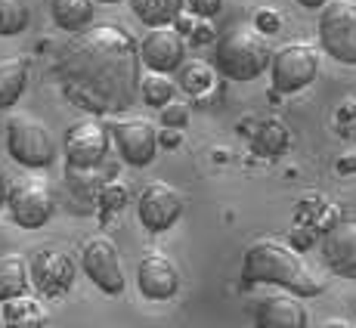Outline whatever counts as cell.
<instances>
[{"label": "cell", "instance_id": "6da1fadb", "mask_svg": "<svg viewBox=\"0 0 356 328\" xmlns=\"http://www.w3.org/2000/svg\"><path fill=\"white\" fill-rule=\"evenodd\" d=\"M140 44L124 25L99 22L74 31L56 53V78L65 99L90 115H115L140 97Z\"/></svg>", "mask_w": 356, "mask_h": 328}, {"label": "cell", "instance_id": "7a4b0ae2", "mask_svg": "<svg viewBox=\"0 0 356 328\" xmlns=\"http://www.w3.org/2000/svg\"><path fill=\"white\" fill-rule=\"evenodd\" d=\"M245 285H276L298 297H316L323 291V279L310 270V263L300 257L294 245L279 238H260L245 251L242 263Z\"/></svg>", "mask_w": 356, "mask_h": 328}, {"label": "cell", "instance_id": "3957f363", "mask_svg": "<svg viewBox=\"0 0 356 328\" xmlns=\"http://www.w3.org/2000/svg\"><path fill=\"white\" fill-rule=\"evenodd\" d=\"M273 63V50L270 40L264 38V31L254 22H236L217 38V53H214V65L223 78L229 81H254L270 68Z\"/></svg>", "mask_w": 356, "mask_h": 328}, {"label": "cell", "instance_id": "277c9868", "mask_svg": "<svg viewBox=\"0 0 356 328\" xmlns=\"http://www.w3.org/2000/svg\"><path fill=\"white\" fill-rule=\"evenodd\" d=\"M6 152L22 167L44 170L56 161V140H53L47 121L19 112L6 121Z\"/></svg>", "mask_w": 356, "mask_h": 328}, {"label": "cell", "instance_id": "5b68a950", "mask_svg": "<svg viewBox=\"0 0 356 328\" xmlns=\"http://www.w3.org/2000/svg\"><path fill=\"white\" fill-rule=\"evenodd\" d=\"M319 44L334 63L356 65V0H328L323 6Z\"/></svg>", "mask_w": 356, "mask_h": 328}, {"label": "cell", "instance_id": "8992f818", "mask_svg": "<svg viewBox=\"0 0 356 328\" xmlns=\"http://www.w3.org/2000/svg\"><path fill=\"white\" fill-rule=\"evenodd\" d=\"M6 208L22 229H40L56 211V195L40 177H16L6 186Z\"/></svg>", "mask_w": 356, "mask_h": 328}, {"label": "cell", "instance_id": "52a82bcc", "mask_svg": "<svg viewBox=\"0 0 356 328\" xmlns=\"http://www.w3.org/2000/svg\"><path fill=\"white\" fill-rule=\"evenodd\" d=\"M319 74V53L310 44H285L273 53L270 78L279 93H298Z\"/></svg>", "mask_w": 356, "mask_h": 328}, {"label": "cell", "instance_id": "ba28073f", "mask_svg": "<svg viewBox=\"0 0 356 328\" xmlns=\"http://www.w3.org/2000/svg\"><path fill=\"white\" fill-rule=\"evenodd\" d=\"M81 263H84V272L90 276V282H97L99 291L106 295H121L124 291V270H121V254L118 245L108 236H90L81 248Z\"/></svg>", "mask_w": 356, "mask_h": 328}, {"label": "cell", "instance_id": "9c48e42d", "mask_svg": "<svg viewBox=\"0 0 356 328\" xmlns=\"http://www.w3.org/2000/svg\"><path fill=\"white\" fill-rule=\"evenodd\" d=\"M74 261L65 248L59 245H44V248L34 251L31 257V285L47 297H56L65 295L68 288L74 285Z\"/></svg>", "mask_w": 356, "mask_h": 328}, {"label": "cell", "instance_id": "30bf717a", "mask_svg": "<svg viewBox=\"0 0 356 328\" xmlns=\"http://www.w3.org/2000/svg\"><path fill=\"white\" fill-rule=\"evenodd\" d=\"M108 133L112 131H106L99 124V118H81L74 124H68V131H65L68 167H81V170L99 167L108 152Z\"/></svg>", "mask_w": 356, "mask_h": 328}, {"label": "cell", "instance_id": "8fae6325", "mask_svg": "<svg viewBox=\"0 0 356 328\" xmlns=\"http://www.w3.org/2000/svg\"><path fill=\"white\" fill-rule=\"evenodd\" d=\"M112 136L118 142V152L130 167H146V164L155 161V152H159V127L149 118H140V115H130V118H121L112 124Z\"/></svg>", "mask_w": 356, "mask_h": 328}, {"label": "cell", "instance_id": "7c38bea8", "mask_svg": "<svg viewBox=\"0 0 356 328\" xmlns=\"http://www.w3.org/2000/svg\"><path fill=\"white\" fill-rule=\"evenodd\" d=\"M136 214L146 232H168L183 214V195L170 183L155 180L136 198Z\"/></svg>", "mask_w": 356, "mask_h": 328}, {"label": "cell", "instance_id": "4fadbf2b", "mask_svg": "<svg viewBox=\"0 0 356 328\" xmlns=\"http://www.w3.org/2000/svg\"><path fill=\"white\" fill-rule=\"evenodd\" d=\"M140 295L149 300H170L180 291V266L170 261L164 251H146L136 266Z\"/></svg>", "mask_w": 356, "mask_h": 328}, {"label": "cell", "instance_id": "5bb4252c", "mask_svg": "<svg viewBox=\"0 0 356 328\" xmlns=\"http://www.w3.org/2000/svg\"><path fill=\"white\" fill-rule=\"evenodd\" d=\"M140 56L143 65L152 68V72H177L183 65L186 56V44H183V34L174 25H164V28H149V34L140 44Z\"/></svg>", "mask_w": 356, "mask_h": 328}, {"label": "cell", "instance_id": "9a60e30c", "mask_svg": "<svg viewBox=\"0 0 356 328\" xmlns=\"http://www.w3.org/2000/svg\"><path fill=\"white\" fill-rule=\"evenodd\" d=\"M323 257L332 272L356 279V214L341 217L323 236Z\"/></svg>", "mask_w": 356, "mask_h": 328}, {"label": "cell", "instance_id": "2e32d148", "mask_svg": "<svg viewBox=\"0 0 356 328\" xmlns=\"http://www.w3.org/2000/svg\"><path fill=\"white\" fill-rule=\"evenodd\" d=\"M307 310L298 295H270L257 300L254 306V328H307Z\"/></svg>", "mask_w": 356, "mask_h": 328}, {"label": "cell", "instance_id": "e0dca14e", "mask_svg": "<svg viewBox=\"0 0 356 328\" xmlns=\"http://www.w3.org/2000/svg\"><path fill=\"white\" fill-rule=\"evenodd\" d=\"M50 313H47L44 300L31 295H19L3 300V322L6 328H44Z\"/></svg>", "mask_w": 356, "mask_h": 328}, {"label": "cell", "instance_id": "ac0fdd59", "mask_svg": "<svg viewBox=\"0 0 356 328\" xmlns=\"http://www.w3.org/2000/svg\"><path fill=\"white\" fill-rule=\"evenodd\" d=\"M97 0H50V16L63 31L74 34L93 25Z\"/></svg>", "mask_w": 356, "mask_h": 328}, {"label": "cell", "instance_id": "d6986e66", "mask_svg": "<svg viewBox=\"0 0 356 328\" xmlns=\"http://www.w3.org/2000/svg\"><path fill=\"white\" fill-rule=\"evenodd\" d=\"M186 0H130V10L146 28H164L183 16Z\"/></svg>", "mask_w": 356, "mask_h": 328}, {"label": "cell", "instance_id": "ffe728a7", "mask_svg": "<svg viewBox=\"0 0 356 328\" xmlns=\"http://www.w3.org/2000/svg\"><path fill=\"white\" fill-rule=\"evenodd\" d=\"M31 285V266L22 254H0V300L25 295Z\"/></svg>", "mask_w": 356, "mask_h": 328}, {"label": "cell", "instance_id": "44dd1931", "mask_svg": "<svg viewBox=\"0 0 356 328\" xmlns=\"http://www.w3.org/2000/svg\"><path fill=\"white\" fill-rule=\"evenodd\" d=\"M29 87V59L16 56L0 63V108H13Z\"/></svg>", "mask_w": 356, "mask_h": 328}, {"label": "cell", "instance_id": "7402d4cb", "mask_svg": "<svg viewBox=\"0 0 356 328\" xmlns=\"http://www.w3.org/2000/svg\"><path fill=\"white\" fill-rule=\"evenodd\" d=\"M289 142H291L289 127H285L282 121H276V118L260 121V124L254 127V133H251V146H254V152L266 155V158L282 155L285 149H289Z\"/></svg>", "mask_w": 356, "mask_h": 328}, {"label": "cell", "instance_id": "603a6c76", "mask_svg": "<svg viewBox=\"0 0 356 328\" xmlns=\"http://www.w3.org/2000/svg\"><path fill=\"white\" fill-rule=\"evenodd\" d=\"M140 97L146 106L152 108H164L170 99H174V81H170L168 72H152L149 68L140 81Z\"/></svg>", "mask_w": 356, "mask_h": 328}, {"label": "cell", "instance_id": "cb8c5ba5", "mask_svg": "<svg viewBox=\"0 0 356 328\" xmlns=\"http://www.w3.org/2000/svg\"><path fill=\"white\" fill-rule=\"evenodd\" d=\"M31 22V0H0V38H16Z\"/></svg>", "mask_w": 356, "mask_h": 328}, {"label": "cell", "instance_id": "d4e9b609", "mask_svg": "<svg viewBox=\"0 0 356 328\" xmlns=\"http://www.w3.org/2000/svg\"><path fill=\"white\" fill-rule=\"evenodd\" d=\"M177 84L189 93V97L202 99L204 90L214 87V68L204 65V63H189V65H180V81Z\"/></svg>", "mask_w": 356, "mask_h": 328}, {"label": "cell", "instance_id": "484cf974", "mask_svg": "<svg viewBox=\"0 0 356 328\" xmlns=\"http://www.w3.org/2000/svg\"><path fill=\"white\" fill-rule=\"evenodd\" d=\"M189 115H193V108H189L186 102L170 99L168 106L161 108V124H164V127H174V131H180V127L189 124Z\"/></svg>", "mask_w": 356, "mask_h": 328}, {"label": "cell", "instance_id": "4316f807", "mask_svg": "<svg viewBox=\"0 0 356 328\" xmlns=\"http://www.w3.org/2000/svg\"><path fill=\"white\" fill-rule=\"evenodd\" d=\"M127 195H130L127 186H124V183H118V180H108L106 186H102V192H99L106 211H121L127 204Z\"/></svg>", "mask_w": 356, "mask_h": 328}, {"label": "cell", "instance_id": "83f0119b", "mask_svg": "<svg viewBox=\"0 0 356 328\" xmlns=\"http://www.w3.org/2000/svg\"><path fill=\"white\" fill-rule=\"evenodd\" d=\"M186 3H189V13H195L202 19H214L223 10V0H186Z\"/></svg>", "mask_w": 356, "mask_h": 328}, {"label": "cell", "instance_id": "f1b7e54d", "mask_svg": "<svg viewBox=\"0 0 356 328\" xmlns=\"http://www.w3.org/2000/svg\"><path fill=\"white\" fill-rule=\"evenodd\" d=\"M254 25H257V28L264 31V34H273V31L279 28V25H282V19H279L276 13L270 10V6H264V10H260L257 16H254Z\"/></svg>", "mask_w": 356, "mask_h": 328}, {"label": "cell", "instance_id": "f546056e", "mask_svg": "<svg viewBox=\"0 0 356 328\" xmlns=\"http://www.w3.org/2000/svg\"><path fill=\"white\" fill-rule=\"evenodd\" d=\"M214 25H211V19H202L198 16V22H195V28H193V40L195 44H211L214 40Z\"/></svg>", "mask_w": 356, "mask_h": 328}, {"label": "cell", "instance_id": "4dcf8cb0", "mask_svg": "<svg viewBox=\"0 0 356 328\" xmlns=\"http://www.w3.org/2000/svg\"><path fill=\"white\" fill-rule=\"evenodd\" d=\"M159 142L168 149H174V146H180V133H177L174 127H168V133H159Z\"/></svg>", "mask_w": 356, "mask_h": 328}, {"label": "cell", "instance_id": "1f68e13d", "mask_svg": "<svg viewBox=\"0 0 356 328\" xmlns=\"http://www.w3.org/2000/svg\"><path fill=\"white\" fill-rule=\"evenodd\" d=\"M338 170L341 174H347V170H356V155H347V158L338 161Z\"/></svg>", "mask_w": 356, "mask_h": 328}, {"label": "cell", "instance_id": "d6a6232c", "mask_svg": "<svg viewBox=\"0 0 356 328\" xmlns=\"http://www.w3.org/2000/svg\"><path fill=\"white\" fill-rule=\"evenodd\" d=\"M294 3H300L304 10H323V6L328 3V0H294Z\"/></svg>", "mask_w": 356, "mask_h": 328}, {"label": "cell", "instance_id": "836d02e7", "mask_svg": "<svg viewBox=\"0 0 356 328\" xmlns=\"http://www.w3.org/2000/svg\"><path fill=\"white\" fill-rule=\"evenodd\" d=\"M323 328H356V325H350V322H344V319H328V322H325Z\"/></svg>", "mask_w": 356, "mask_h": 328}, {"label": "cell", "instance_id": "e575fe53", "mask_svg": "<svg viewBox=\"0 0 356 328\" xmlns=\"http://www.w3.org/2000/svg\"><path fill=\"white\" fill-rule=\"evenodd\" d=\"M6 202V183H3V174H0V208H3Z\"/></svg>", "mask_w": 356, "mask_h": 328}, {"label": "cell", "instance_id": "d590c367", "mask_svg": "<svg viewBox=\"0 0 356 328\" xmlns=\"http://www.w3.org/2000/svg\"><path fill=\"white\" fill-rule=\"evenodd\" d=\"M99 3H121V0H99Z\"/></svg>", "mask_w": 356, "mask_h": 328}]
</instances>
